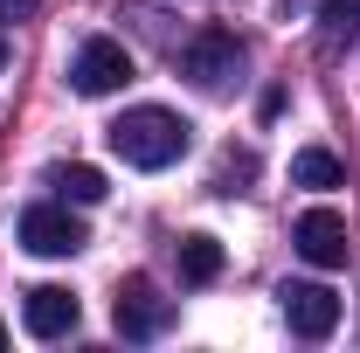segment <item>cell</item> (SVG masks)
<instances>
[{
	"mask_svg": "<svg viewBox=\"0 0 360 353\" xmlns=\"http://www.w3.org/2000/svg\"><path fill=\"white\" fill-rule=\"evenodd\" d=\"M187 146H194V125H187L180 111H167V104H132V111L111 125V153H118L125 167H139V174L174 167Z\"/></svg>",
	"mask_w": 360,
	"mask_h": 353,
	"instance_id": "6da1fadb",
	"label": "cell"
},
{
	"mask_svg": "<svg viewBox=\"0 0 360 353\" xmlns=\"http://www.w3.org/2000/svg\"><path fill=\"white\" fill-rule=\"evenodd\" d=\"M132 84V49L111 42V35H90L77 49V63H70V90L77 97H111V90Z\"/></svg>",
	"mask_w": 360,
	"mask_h": 353,
	"instance_id": "7a4b0ae2",
	"label": "cell"
},
{
	"mask_svg": "<svg viewBox=\"0 0 360 353\" xmlns=\"http://www.w3.org/2000/svg\"><path fill=\"white\" fill-rule=\"evenodd\" d=\"M277 305H284V326L298 333V340H333V326H340V291L333 284H305V277H291L284 291H277Z\"/></svg>",
	"mask_w": 360,
	"mask_h": 353,
	"instance_id": "3957f363",
	"label": "cell"
},
{
	"mask_svg": "<svg viewBox=\"0 0 360 353\" xmlns=\"http://www.w3.org/2000/svg\"><path fill=\"white\" fill-rule=\"evenodd\" d=\"M180 70H187L201 90H229L236 77H243V42H236L229 28H201L194 42L180 49Z\"/></svg>",
	"mask_w": 360,
	"mask_h": 353,
	"instance_id": "277c9868",
	"label": "cell"
},
{
	"mask_svg": "<svg viewBox=\"0 0 360 353\" xmlns=\"http://www.w3.org/2000/svg\"><path fill=\"white\" fill-rule=\"evenodd\" d=\"M84 243H90V229L70 208H56V201L21 208V250H35V257H77Z\"/></svg>",
	"mask_w": 360,
	"mask_h": 353,
	"instance_id": "5b68a950",
	"label": "cell"
},
{
	"mask_svg": "<svg viewBox=\"0 0 360 353\" xmlns=\"http://www.w3.org/2000/svg\"><path fill=\"white\" fill-rule=\"evenodd\" d=\"M118 333L125 340H160L167 326H174V298H160V284L153 277H125L118 284Z\"/></svg>",
	"mask_w": 360,
	"mask_h": 353,
	"instance_id": "8992f818",
	"label": "cell"
},
{
	"mask_svg": "<svg viewBox=\"0 0 360 353\" xmlns=\"http://www.w3.org/2000/svg\"><path fill=\"white\" fill-rule=\"evenodd\" d=\"M291 243H298V257L319 270H340L347 264V215H333V208H305V215L291 222Z\"/></svg>",
	"mask_w": 360,
	"mask_h": 353,
	"instance_id": "52a82bcc",
	"label": "cell"
},
{
	"mask_svg": "<svg viewBox=\"0 0 360 353\" xmlns=\"http://www.w3.org/2000/svg\"><path fill=\"white\" fill-rule=\"evenodd\" d=\"M77 319H84V305H77V291H63V284H35V291L21 298V326H28L35 340L77 333Z\"/></svg>",
	"mask_w": 360,
	"mask_h": 353,
	"instance_id": "ba28073f",
	"label": "cell"
},
{
	"mask_svg": "<svg viewBox=\"0 0 360 353\" xmlns=\"http://www.w3.org/2000/svg\"><path fill=\"white\" fill-rule=\"evenodd\" d=\"M291 180L312 187V194H333V187H347V167H340L326 146H305V153H291Z\"/></svg>",
	"mask_w": 360,
	"mask_h": 353,
	"instance_id": "9c48e42d",
	"label": "cell"
},
{
	"mask_svg": "<svg viewBox=\"0 0 360 353\" xmlns=\"http://www.w3.org/2000/svg\"><path fill=\"white\" fill-rule=\"evenodd\" d=\"M222 243L215 236H180V284H215L222 277Z\"/></svg>",
	"mask_w": 360,
	"mask_h": 353,
	"instance_id": "30bf717a",
	"label": "cell"
},
{
	"mask_svg": "<svg viewBox=\"0 0 360 353\" xmlns=\"http://www.w3.org/2000/svg\"><path fill=\"white\" fill-rule=\"evenodd\" d=\"M49 187H56L63 201H77V208H90V201H104V194H111V180L97 174V167H84V160H77V167H56Z\"/></svg>",
	"mask_w": 360,
	"mask_h": 353,
	"instance_id": "8fae6325",
	"label": "cell"
},
{
	"mask_svg": "<svg viewBox=\"0 0 360 353\" xmlns=\"http://www.w3.org/2000/svg\"><path fill=\"white\" fill-rule=\"evenodd\" d=\"M319 21H326L333 35H354L360 28V0H319Z\"/></svg>",
	"mask_w": 360,
	"mask_h": 353,
	"instance_id": "7c38bea8",
	"label": "cell"
},
{
	"mask_svg": "<svg viewBox=\"0 0 360 353\" xmlns=\"http://www.w3.org/2000/svg\"><path fill=\"white\" fill-rule=\"evenodd\" d=\"M35 7H42V0H0V21H28Z\"/></svg>",
	"mask_w": 360,
	"mask_h": 353,
	"instance_id": "4fadbf2b",
	"label": "cell"
},
{
	"mask_svg": "<svg viewBox=\"0 0 360 353\" xmlns=\"http://www.w3.org/2000/svg\"><path fill=\"white\" fill-rule=\"evenodd\" d=\"M0 347H7V326H0Z\"/></svg>",
	"mask_w": 360,
	"mask_h": 353,
	"instance_id": "5bb4252c",
	"label": "cell"
}]
</instances>
